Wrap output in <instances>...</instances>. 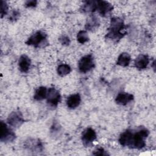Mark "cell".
I'll use <instances>...</instances> for the list:
<instances>
[{
  "label": "cell",
  "instance_id": "6da1fadb",
  "mask_svg": "<svg viewBox=\"0 0 156 156\" xmlns=\"http://www.w3.org/2000/svg\"><path fill=\"white\" fill-rule=\"evenodd\" d=\"M149 135V130L143 126H140L135 129L126 130L119 135L118 141L124 147L141 149L146 146L145 139Z\"/></svg>",
  "mask_w": 156,
  "mask_h": 156
},
{
  "label": "cell",
  "instance_id": "7a4b0ae2",
  "mask_svg": "<svg viewBox=\"0 0 156 156\" xmlns=\"http://www.w3.org/2000/svg\"><path fill=\"white\" fill-rule=\"evenodd\" d=\"M126 26L123 20L119 17H113L110 20V26L105 37L113 42H118L126 34Z\"/></svg>",
  "mask_w": 156,
  "mask_h": 156
},
{
  "label": "cell",
  "instance_id": "3957f363",
  "mask_svg": "<svg viewBox=\"0 0 156 156\" xmlns=\"http://www.w3.org/2000/svg\"><path fill=\"white\" fill-rule=\"evenodd\" d=\"M47 38L48 36L45 32L41 30H38L27 39L26 44L36 48H43L49 44Z\"/></svg>",
  "mask_w": 156,
  "mask_h": 156
},
{
  "label": "cell",
  "instance_id": "277c9868",
  "mask_svg": "<svg viewBox=\"0 0 156 156\" xmlns=\"http://www.w3.org/2000/svg\"><path fill=\"white\" fill-rule=\"evenodd\" d=\"M94 66V58L92 55L88 54L82 57L78 62V68L80 73H86Z\"/></svg>",
  "mask_w": 156,
  "mask_h": 156
},
{
  "label": "cell",
  "instance_id": "5b68a950",
  "mask_svg": "<svg viewBox=\"0 0 156 156\" xmlns=\"http://www.w3.org/2000/svg\"><path fill=\"white\" fill-rule=\"evenodd\" d=\"M16 138L15 133L2 121H1L0 140L2 143H10Z\"/></svg>",
  "mask_w": 156,
  "mask_h": 156
},
{
  "label": "cell",
  "instance_id": "8992f818",
  "mask_svg": "<svg viewBox=\"0 0 156 156\" xmlns=\"http://www.w3.org/2000/svg\"><path fill=\"white\" fill-rule=\"evenodd\" d=\"M47 103L52 107H57L61 101V95L60 92L54 87H51L48 90L46 96Z\"/></svg>",
  "mask_w": 156,
  "mask_h": 156
},
{
  "label": "cell",
  "instance_id": "52a82bcc",
  "mask_svg": "<svg viewBox=\"0 0 156 156\" xmlns=\"http://www.w3.org/2000/svg\"><path fill=\"white\" fill-rule=\"evenodd\" d=\"M7 121L10 126L15 128L19 127L24 122V119L20 111H13L10 113Z\"/></svg>",
  "mask_w": 156,
  "mask_h": 156
},
{
  "label": "cell",
  "instance_id": "ba28073f",
  "mask_svg": "<svg viewBox=\"0 0 156 156\" xmlns=\"http://www.w3.org/2000/svg\"><path fill=\"white\" fill-rule=\"evenodd\" d=\"M97 135L95 130L91 127H87L82 133L81 138L83 144L86 147H89L96 139Z\"/></svg>",
  "mask_w": 156,
  "mask_h": 156
},
{
  "label": "cell",
  "instance_id": "9c48e42d",
  "mask_svg": "<svg viewBox=\"0 0 156 156\" xmlns=\"http://www.w3.org/2000/svg\"><path fill=\"white\" fill-rule=\"evenodd\" d=\"M24 148L33 152H39L43 151V147L41 141L38 139L29 138L24 143Z\"/></svg>",
  "mask_w": 156,
  "mask_h": 156
},
{
  "label": "cell",
  "instance_id": "30bf717a",
  "mask_svg": "<svg viewBox=\"0 0 156 156\" xmlns=\"http://www.w3.org/2000/svg\"><path fill=\"white\" fill-rule=\"evenodd\" d=\"M113 9V6L108 2L105 1H97V9L99 15L102 16H107L109 15Z\"/></svg>",
  "mask_w": 156,
  "mask_h": 156
},
{
  "label": "cell",
  "instance_id": "8fae6325",
  "mask_svg": "<svg viewBox=\"0 0 156 156\" xmlns=\"http://www.w3.org/2000/svg\"><path fill=\"white\" fill-rule=\"evenodd\" d=\"M133 94L126 92H120L115 98V102L119 105H126L133 101Z\"/></svg>",
  "mask_w": 156,
  "mask_h": 156
},
{
  "label": "cell",
  "instance_id": "7c38bea8",
  "mask_svg": "<svg viewBox=\"0 0 156 156\" xmlns=\"http://www.w3.org/2000/svg\"><path fill=\"white\" fill-rule=\"evenodd\" d=\"M149 63V56L146 54H140L135 60V66L138 70H143L147 68Z\"/></svg>",
  "mask_w": 156,
  "mask_h": 156
},
{
  "label": "cell",
  "instance_id": "4fadbf2b",
  "mask_svg": "<svg viewBox=\"0 0 156 156\" xmlns=\"http://www.w3.org/2000/svg\"><path fill=\"white\" fill-rule=\"evenodd\" d=\"M100 26V21L96 15H91L87 18L85 28L89 31L94 32L98 29Z\"/></svg>",
  "mask_w": 156,
  "mask_h": 156
},
{
  "label": "cell",
  "instance_id": "5bb4252c",
  "mask_svg": "<svg viewBox=\"0 0 156 156\" xmlns=\"http://www.w3.org/2000/svg\"><path fill=\"white\" fill-rule=\"evenodd\" d=\"M31 65L30 58L26 55L23 54L18 60L19 69L22 73H27L30 69Z\"/></svg>",
  "mask_w": 156,
  "mask_h": 156
},
{
  "label": "cell",
  "instance_id": "9a60e30c",
  "mask_svg": "<svg viewBox=\"0 0 156 156\" xmlns=\"http://www.w3.org/2000/svg\"><path fill=\"white\" fill-rule=\"evenodd\" d=\"M81 102V97L79 93L73 94L68 97L66 103L69 108L73 109L77 107Z\"/></svg>",
  "mask_w": 156,
  "mask_h": 156
},
{
  "label": "cell",
  "instance_id": "2e32d148",
  "mask_svg": "<svg viewBox=\"0 0 156 156\" xmlns=\"http://www.w3.org/2000/svg\"><path fill=\"white\" fill-rule=\"evenodd\" d=\"M97 9V1H85L81 6L80 10L83 13H93Z\"/></svg>",
  "mask_w": 156,
  "mask_h": 156
},
{
  "label": "cell",
  "instance_id": "e0dca14e",
  "mask_svg": "<svg viewBox=\"0 0 156 156\" xmlns=\"http://www.w3.org/2000/svg\"><path fill=\"white\" fill-rule=\"evenodd\" d=\"M131 60V57L127 52H122L118 57L116 64L119 66L126 67L127 66Z\"/></svg>",
  "mask_w": 156,
  "mask_h": 156
},
{
  "label": "cell",
  "instance_id": "ac0fdd59",
  "mask_svg": "<svg viewBox=\"0 0 156 156\" xmlns=\"http://www.w3.org/2000/svg\"><path fill=\"white\" fill-rule=\"evenodd\" d=\"M48 90L46 87L41 86L37 88L34 95V99L36 101H42L46 98Z\"/></svg>",
  "mask_w": 156,
  "mask_h": 156
},
{
  "label": "cell",
  "instance_id": "d6986e66",
  "mask_svg": "<svg viewBox=\"0 0 156 156\" xmlns=\"http://www.w3.org/2000/svg\"><path fill=\"white\" fill-rule=\"evenodd\" d=\"M71 71V68L70 66L68 64H64V63L60 64L57 66V72L58 74L61 77H63L68 75V74L70 73Z\"/></svg>",
  "mask_w": 156,
  "mask_h": 156
},
{
  "label": "cell",
  "instance_id": "ffe728a7",
  "mask_svg": "<svg viewBox=\"0 0 156 156\" xmlns=\"http://www.w3.org/2000/svg\"><path fill=\"white\" fill-rule=\"evenodd\" d=\"M77 40L80 44H84L89 40L88 35L85 30H80L77 35Z\"/></svg>",
  "mask_w": 156,
  "mask_h": 156
},
{
  "label": "cell",
  "instance_id": "44dd1931",
  "mask_svg": "<svg viewBox=\"0 0 156 156\" xmlns=\"http://www.w3.org/2000/svg\"><path fill=\"white\" fill-rule=\"evenodd\" d=\"M9 10V6L6 1H1V16L2 18L4 16L7 15Z\"/></svg>",
  "mask_w": 156,
  "mask_h": 156
},
{
  "label": "cell",
  "instance_id": "7402d4cb",
  "mask_svg": "<svg viewBox=\"0 0 156 156\" xmlns=\"http://www.w3.org/2000/svg\"><path fill=\"white\" fill-rule=\"evenodd\" d=\"M93 155H109L108 152L103 148L101 147H97L92 153Z\"/></svg>",
  "mask_w": 156,
  "mask_h": 156
},
{
  "label": "cell",
  "instance_id": "603a6c76",
  "mask_svg": "<svg viewBox=\"0 0 156 156\" xmlns=\"http://www.w3.org/2000/svg\"><path fill=\"white\" fill-rule=\"evenodd\" d=\"M58 41L63 46H68L70 44L69 38L65 35H62L58 38Z\"/></svg>",
  "mask_w": 156,
  "mask_h": 156
},
{
  "label": "cell",
  "instance_id": "cb8c5ba5",
  "mask_svg": "<svg viewBox=\"0 0 156 156\" xmlns=\"http://www.w3.org/2000/svg\"><path fill=\"white\" fill-rule=\"evenodd\" d=\"M20 16V12L17 10H14L12 12L10 16H9V20L11 21H15L19 18Z\"/></svg>",
  "mask_w": 156,
  "mask_h": 156
},
{
  "label": "cell",
  "instance_id": "d4e9b609",
  "mask_svg": "<svg viewBox=\"0 0 156 156\" xmlns=\"http://www.w3.org/2000/svg\"><path fill=\"white\" fill-rule=\"evenodd\" d=\"M60 126L58 125V124L57 122H55L54 124H53L52 127H51V132L52 133H53L54 135H55L56 133H58L60 130Z\"/></svg>",
  "mask_w": 156,
  "mask_h": 156
},
{
  "label": "cell",
  "instance_id": "484cf974",
  "mask_svg": "<svg viewBox=\"0 0 156 156\" xmlns=\"http://www.w3.org/2000/svg\"><path fill=\"white\" fill-rule=\"evenodd\" d=\"M37 1L36 0H28L25 2L26 7H35L37 6Z\"/></svg>",
  "mask_w": 156,
  "mask_h": 156
}]
</instances>
